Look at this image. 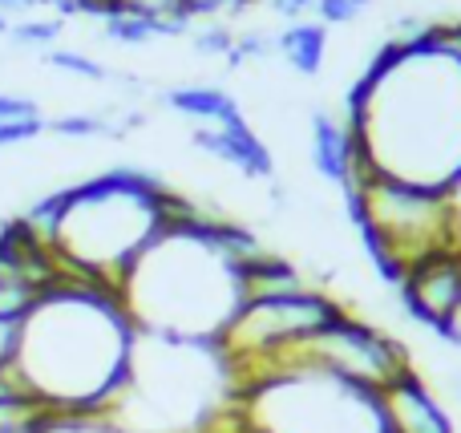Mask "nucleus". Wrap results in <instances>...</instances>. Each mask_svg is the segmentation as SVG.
Listing matches in <instances>:
<instances>
[{"label":"nucleus","mask_w":461,"mask_h":433,"mask_svg":"<svg viewBox=\"0 0 461 433\" xmlns=\"http://www.w3.org/2000/svg\"><path fill=\"white\" fill-rule=\"evenodd\" d=\"M357 170L457 191L461 183V57L429 45H384L348 97Z\"/></svg>","instance_id":"f257e3e1"},{"label":"nucleus","mask_w":461,"mask_h":433,"mask_svg":"<svg viewBox=\"0 0 461 433\" xmlns=\"http://www.w3.org/2000/svg\"><path fill=\"white\" fill-rule=\"evenodd\" d=\"M134 337L113 288L57 280L21 320L13 373L49 413H102L126 381Z\"/></svg>","instance_id":"f03ea898"},{"label":"nucleus","mask_w":461,"mask_h":433,"mask_svg":"<svg viewBox=\"0 0 461 433\" xmlns=\"http://www.w3.org/2000/svg\"><path fill=\"white\" fill-rule=\"evenodd\" d=\"M215 223L219 219L162 227L126 267L118 300L138 332L215 345L230 316L243 308L239 264L219 248L211 231Z\"/></svg>","instance_id":"7ed1b4c3"},{"label":"nucleus","mask_w":461,"mask_h":433,"mask_svg":"<svg viewBox=\"0 0 461 433\" xmlns=\"http://www.w3.org/2000/svg\"><path fill=\"white\" fill-rule=\"evenodd\" d=\"M162 199L167 191L138 170H110L61 191V223L49 248L57 275L118 292L126 267L167 227Z\"/></svg>","instance_id":"20e7f679"},{"label":"nucleus","mask_w":461,"mask_h":433,"mask_svg":"<svg viewBox=\"0 0 461 433\" xmlns=\"http://www.w3.org/2000/svg\"><path fill=\"white\" fill-rule=\"evenodd\" d=\"M235 385L215 345L138 332L126 381L110 397L105 418L126 433H207L215 426V389Z\"/></svg>","instance_id":"39448f33"},{"label":"nucleus","mask_w":461,"mask_h":433,"mask_svg":"<svg viewBox=\"0 0 461 433\" xmlns=\"http://www.w3.org/2000/svg\"><path fill=\"white\" fill-rule=\"evenodd\" d=\"M344 199H348L360 235H365L373 264L393 284L421 256L461 243V215L454 191L401 183V178L381 175V170H357Z\"/></svg>","instance_id":"423d86ee"},{"label":"nucleus","mask_w":461,"mask_h":433,"mask_svg":"<svg viewBox=\"0 0 461 433\" xmlns=\"http://www.w3.org/2000/svg\"><path fill=\"white\" fill-rule=\"evenodd\" d=\"M251 433H384L381 401L368 389L320 369H292L243 389Z\"/></svg>","instance_id":"0eeeda50"},{"label":"nucleus","mask_w":461,"mask_h":433,"mask_svg":"<svg viewBox=\"0 0 461 433\" xmlns=\"http://www.w3.org/2000/svg\"><path fill=\"white\" fill-rule=\"evenodd\" d=\"M344 308L336 304L328 292L308 288L300 296H276V300H243L230 324L219 332L215 348L227 361L230 377L239 385H251L284 348L300 345V340L316 337L332 320H340Z\"/></svg>","instance_id":"6e6552de"},{"label":"nucleus","mask_w":461,"mask_h":433,"mask_svg":"<svg viewBox=\"0 0 461 433\" xmlns=\"http://www.w3.org/2000/svg\"><path fill=\"white\" fill-rule=\"evenodd\" d=\"M292 369H320V373H332V377L348 381V385H357V389L381 393L389 381H397L401 373H409L413 365H409V348L401 345V340H393L389 332H381L376 324L357 320V316L344 312L340 320L320 329L316 337L284 348L251 385L276 377V373H292Z\"/></svg>","instance_id":"1a4fd4ad"},{"label":"nucleus","mask_w":461,"mask_h":433,"mask_svg":"<svg viewBox=\"0 0 461 433\" xmlns=\"http://www.w3.org/2000/svg\"><path fill=\"white\" fill-rule=\"evenodd\" d=\"M401 288V308L413 316L417 324L441 332L461 304V243L457 248H441L421 256L417 264L405 267L397 280Z\"/></svg>","instance_id":"9d476101"},{"label":"nucleus","mask_w":461,"mask_h":433,"mask_svg":"<svg viewBox=\"0 0 461 433\" xmlns=\"http://www.w3.org/2000/svg\"><path fill=\"white\" fill-rule=\"evenodd\" d=\"M376 401H381L384 433H454L446 405L433 397V389L413 369L401 373L397 381H389L376 393Z\"/></svg>","instance_id":"9b49d317"},{"label":"nucleus","mask_w":461,"mask_h":433,"mask_svg":"<svg viewBox=\"0 0 461 433\" xmlns=\"http://www.w3.org/2000/svg\"><path fill=\"white\" fill-rule=\"evenodd\" d=\"M194 146L215 154L219 162L235 167L239 175H247V178H271V170H276L271 150L263 146V138L255 134L243 118H230L215 130H199V134H194Z\"/></svg>","instance_id":"f8f14e48"},{"label":"nucleus","mask_w":461,"mask_h":433,"mask_svg":"<svg viewBox=\"0 0 461 433\" xmlns=\"http://www.w3.org/2000/svg\"><path fill=\"white\" fill-rule=\"evenodd\" d=\"M312 167H316L320 178L348 191L352 167H357V146H352L348 126L340 118H332V113H316L312 118Z\"/></svg>","instance_id":"ddd939ff"},{"label":"nucleus","mask_w":461,"mask_h":433,"mask_svg":"<svg viewBox=\"0 0 461 433\" xmlns=\"http://www.w3.org/2000/svg\"><path fill=\"white\" fill-rule=\"evenodd\" d=\"M239 280H243V300H276V296H300L312 284L300 275V267L287 264L279 256H259L255 264L239 267Z\"/></svg>","instance_id":"4468645a"},{"label":"nucleus","mask_w":461,"mask_h":433,"mask_svg":"<svg viewBox=\"0 0 461 433\" xmlns=\"http://www.w3.org/2000/svg\"><path fill=\"white\" fill-rule=\"evenodd\" d=\"M167 105L178 113H186V118L215 122V126H223L230 118H243V113H239V102L219 86H178L167 94Z\"/></svg>","instance_id":"2eb2a0df"},{"label":"nucleus","mask_w":461,"mask_h":433,"mask_svg":"<svg viewBox=\"0 0 461 433\" xmlns=\"http://www.w3.org/2000/svg\"><path fill=\"white\" fill-rule=\"evenodd\" d=\"M279 53L287 57V65H292L295 73H303V77H316L320 65H324V53H328V29L324 24H292V29L279 32Z\"/></svg>","instance_id":"dca6fc26"},{"label":"nucleus","mask_w":461,"mask_h":433,"mask_svg":"<svg viewBox=\"0 0 461 433\" xmlns=\"http://www.w3.org/2000/svg\"><path fill=\"white\" fill-rule=\"evenodd\" d=\"M37 433H126L105 413H45Z\"/></svg>","instance_id":"f3484780"},{"label":"nucleus","mask_w":461,"mask_h":433,"mask_svg":"<svg viewBox=\"0 0 461 433\" xmlns=\"http://www.w3.org/2000/svg\"><path fill=\"white\" fill-rule=\"evenodd\" d=\"M105 37L122 41V45H146V41L158 37V24L138 13H113V16H105Z\"/></svg>","instance_id":"a211bd4d"},{"label":"nucleus","mask_w":461,"mask_h":433,"mask_svg":"<svg viewBox=\"0 0 461 433\" xmlns=\"http://www.w3.org/2000/svg\"><path fill=\"white\" fill-rule=\"evenodd\" d=\"M41 300V292L32 288V284L16 280V275L0 272V316H8V320H24L29 316V308Z\"/></svg>","instance_id":"6ab92c4d"},{"label":"nucleus","mask_w":461,"mask_h":433,"mask_svg":"<svg viewBox=\"0 0 461 433\" xmlns=\"http://www.w3.org/2000/svg\"><path fill=\"white\" fill-rule=\"evenodd\" d=\"M49 65H53V69H65V73H77V77H86V81H105V65L94 61V57H86V53H77V49H53V53H49Z\"/></svg>","instance_id":"aec40b11"},{"label":"nucleus","mask_w":461,"mask_h":433,"mask_svg":"<svg viewBox=\"0 0 461 433\" xmlns=\"http://www.w3.org/2000/svg\"><path fill=\"white\" fill-rule=\"evenodd\" d=\"M45 130H53V134H61V138H97V134H110V126H105L102 118H94V113H65V118L45 122Z\"/></svg>","instance_id":"412c9836"},{"label":"nucleus","mask_w":461,"mask_h":433,"mask_svg":"<svg viewBox=\"0 0 461 433\" xmlns=\"http://www.w3.org/2000/svg\"><path fill=\"white\" fill-rule=\"evenodd\" d=\"M368 5H373V0H316V13L324 16L328 24H348V21H357L360 13H368Z\"/></svg>","instance_id":"4be33fe9"},{"label":"nucleus","mask_w":461,"mask_h":433,"mask_svg":"<svg viewBox=\"0 0 461 433\" xmlns=\"http://www.w3.org/2000/svg\"><path fill=\"white\" fill-rule=\"evenodd\" d=\"M122 13H138V16H150V21H167V16H186L183 13V0H118Z\"/></svg>","instance_id":"5701e85b"},{"label":"nucleus","mask_w":461,"mask_h":433,"mask_svg":"<svg viewBox=\"0 0 461 433\" xmlns=\"http://www.w3.org/2000/svg\"><path fill=\"white\" fill-rule=\"evenodd\" d=\"M65 24L61 21H32V24H16L13 29V41H21V45H49V41L61 37Z\"/></svg>","instance_id":"b1692460"},{"label":"nucleus","mask_w":461,"mask_h":433,"mask_svg":"<svg viewBox=\"0 0 461 433\" xmlns=\"http://www.w3.org/2000/svg\"><path fill=\"white\" fill-rule=\"evenodd\" d=\"M45 130L41 118H16V122H0V146H21V142H32V138Z\"/></svg>","instance_id":"393cba45"},{"label":"nucleus","mask_w":461,"mask_h":433,"mask_svg":"<svg viewBox=\"0 0 461 433\" xmlns=\"http://www.w3.org/2000/svg\"><path fill=\"white\" fill-rule=\"evenodd\" d=\"M16 348H21V320H8V316H0V373L13 369Z\"/></svg>","instance_id":"a878e982"},{"label":"nucleus","mask_w":461,"mask_h":433,"mask_svg":"<svg viewBox=\"0 0 461 433\" xmlns=\"http://www.w3.org/2000/svg\"><path fill=\"white\" fill-rule=\"evenodd\" d=\"M230 45H235V37L223 29V24H211V29H203V32H194V49L199 53H230Z\"/></svg>","instance_id":"bb28decb"},{"label":"nucleus","mask_w":461,"mask_h":433,"mask_svg":"<svg viewBox=\"0 0 461 433\" xmlns=\"http://www.w3.org/2000/svg\"><path fill=\"white\" fill-rule=\"evenodd\" d=\"M247 0H183V13L186 21H194V16H223V13H235V8H243Z\"/></svg>","instance_id":"cd10ccee"},{"label":"nucleus","mask_w":461,"mask_h":433,"mask_svg":"<svg viewBox=\"0 0 461 433\" xmlns=\"http://www.w3.org/2000/svg\"><path fill=\"white\" fill-rule=\"evenodd\" d=\"M16 118H41L32 97H16V94H0V122H16Z\"/></svg>","instance_id":"c85d7f7f"},{"label":"nucleus","mask_w":461,"mask_h":433,"mask_svg":"<svg viewBox=\"0 0 461 433\" xmlns=\"http://www.w3.org/2000/svg\"><path fill=\"white\" fill-rule=\"evenodd\" d=\"M267 5L284 16H303L308 8H316V0H267Z\"/></svg>","instance_id":"c756f323"},{"label":"nucleus","mask_w":461,"mask_h":433,"mask_svg":"<svg viewBox=\"0 0 461 433\" xmlns=\"http://www.w3.org/2000/svg\"><path fill=\"white\" fill-rule=\"evenodd\" d=\"M441 337H446V340H454V345L461 348V304L454 308V316H449V324H446V329H441Z\"/></svg>","instance_id":"7c9ffc66"},{"label":"nucleus","mask_w":461,"mask_h":433,"mask_svg":"<svg viewBox=\"0 0 461 433\" xmlns=\"http://www.w3.org/2000/svg\"><path fill=\"white\" fill-rule=\"evenodd\" d=\"M41 0H0V16L5 13H24V8H37Z\"/></svg>","instance_id":"2f4dec72"},{"label":"nucleus","mask_w":461,"mask_h":433,"mask_svg":"<svg viewBox=\"0 0 461 433\" xmlns=\"http://www.w3.org/2000/svg\"><path fill=\"white\" fill-rule=\"evenodd\" d=\"M53 5H61V8H73V0H53Z\"/></svg>","instance_id":"473e14b6"},{"label":"nucleus","mask_w":461,"mask_h":433,"mask_svg":"<svg viewBox=\"0 0 461 433\" xmlns=\"http://www.w3.org/2000/svg\"><path fill=\"white\" fill-rule=\"evenodd\" d=\"M0 32H8V21H5V16H0Z\"/></svg>","instance_id":"72a5a7b5"},{"label":"nucleus","mask_w":461,"mask_h":433,"mask_svg":"<svg viewBox=\"0 0 461 433\" xmlns=\"http://www.w3.org/2000/svg\"><path fill=\"white\" fill-rule=\"evenodd\" d=\"M247 433H251V429H247Z\"/></svg>","instance_id":"f704fd0d"}]
</instances>
